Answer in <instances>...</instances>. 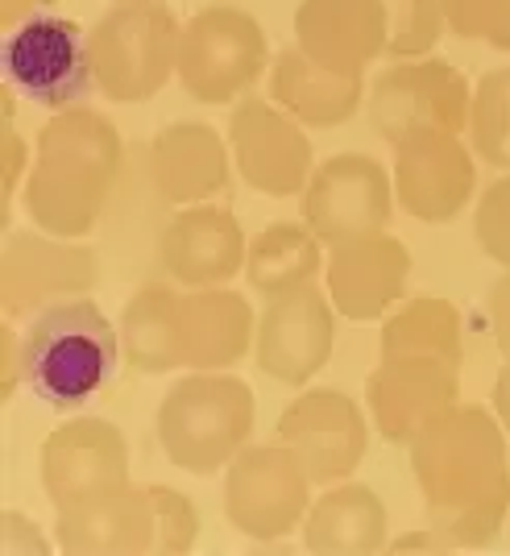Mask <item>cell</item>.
Returning a JSON list of instances; mask_svg holds the SVG:
<instances>
[{
	"label": "cell",
	"instance_id": "1",
	"mask_svg": "<svg viewBox=\"0 0 510 556\" xmlns=\"http://www.w3.org/2000/svg\"><path fill=\"white\" fill-rule=\"evenodd\" d=\"M428 528L457 548H489L510 515L507 428L482 403H457L411 444Z\"/></svg>",
	"mask_w": 510,
	"mask_h": 556
},
{
	"label": "cell",
	"instance_id": "2",
	"mask_svg": "<svg viewBox=\"0 0 510 556\" xmlns=\"http://www.w3.org/2000/svg\"><path fill=\"white\" fill-rule=\"evenodd\" d=\"M120 349L138 374L232 370L254 349V307L229 287L145 278L125 303Z\"/></svg>",
	"mask_w": 510,
	"mask_h": 556
},
{
	"label": "cell",
	"instance_id": "3",
	"mask_svg": "<svg viewBox=\"0 0 510 556\" xmlns=\"http://www.w3.org/2000/svg\"><path fill=\"white\" fill-rule=\"evenodd\" d=\"M125 141L104 113L63 109L38 129L34 163L25 175V212L54 237H88L100 229L116 175L125 166Z\"/></svg>",
	"mask_w": 510,
	"mask_h": 556
},
{
	"label": "cell",
	"instance_id": "4",
	"mask_svg": "<svg viewBox=\"0 0 510 556\" xmlns=\"http://www.w3.org/2000/svg\"><path fill=\"white\" fill-rule=\"evenodd\" d=\"M120 332L92 295L42 307L25 328V382L54 412H79L109 387Z\"/></svg>",
	"mask_w": 510,
	"mask_h": 556
},
{
	"label": "cell",
	"instance_id": "5",
	"mask_svg": "<svg viewBox=\"0 0 510 556\" xmlns=\"http://www.w3.org/2000/svg\"><path fill=\"white\" fill-rule=\"evenodd\" d=\"M254 391L229 370H187L158 403V444L195 478L220 473L254 437Z\"/></svg>",
	"mask_w": 510,
	"mask_h": 556
},
{
	"label": "cell",
	"instance_id": "6",
	"mask_svg": "<svg viewBox=\"0 0 510 556\" xmlns=\"http://www.w3.org/2000/svg\"><path fill=\"white\" fill-rule=\"evenodd\" d=\"M183 25L163 0L113 4L88 34L95 92L113 104H141L179 75Z\"/></svg>",
	"mask_w": 510,
	"mask_h": 556
},
{
	"label": "cell",
	"instance_id": "7",
	"mask_svg": "<svg viewBox=\"0 0 510 556\" xmlns=\"http://www.w3.org/2000/svg\"><path fill=\"white\" fill-rule=\"evenodd\" d=\"M270 67V42L254 13L237 4H208L191 13L179 42V84L200 104H229L250 92Z\"/></svg>",
	"mask_w": 510,
	"mask_h": 556
},
{
	"label": "cell",
	"instance_id": "8",
	"mask_svg": "<svg viewBox=\"0 0 510 556\" xmlns=\"http://www.w3.org/2000/svg\"><path fill=\"white\" fill-rule=\"evenodd\" d=\"M0 67L4 84H13L29 104L47 113L75 109L95 88L88 34L59 13H34L13 25L0 50Z\"/></svg>",
	"mask_w": 510,
	"mask_h": 556
},
{
	"label": "cell",
	"instance_id": "9",
	"mask_svg": "<svg viewBox=\"0 0 510 556\" xmlns=\"http://www.w3.org/2000/svg\"><path fill=\"white\" fill-rule=\"evenodd\" d=\"M175 216V200L166 195L158 166H154V146L150 141H129L125 166L116 175V187L109 195V208L100 216V250L113 257L120 275L138 278H166L163 270V241Z\"/></svg>",
	"mask_w": 510,
	"mask_h": 556
},
{
	"label": "cell",
	"instance_id": "10",
	"mask_svg": "<svg viewBox=\"0 0 510 556\" xmlns=\"http://www.w3.org/2000/svg\"><path fill=\"white\" fill-rule=\"evenodd\" d=\"M311 486L291 444H245L225 473V515L241 535L270 544L307 519Z\"/></svg>",
	"mask_w": 510,
	"mask_h": 556
},
{
	"label": "cell",
	"instance_id": "11",
	"mask_svg": "<svg viewBox=\"0 0 510 556\" xmlns=\"http://www.w3.org/2000/svg\"><path fill=\"white\" fill-rule=\"evenodd\" d=\"M473 88L444 59H403L373 79L370 121L391 146L416 134H461L469 129Z\"/></svg>",
	"mask_w": 510,
	"mask_h": 556
},
{
	"label": "cell",
	"instance_id": "12",
	"mask_svg": "<svg viewBox=\"0 0 510 556\" xmlns=\"http://www.w3.org/2000/svg\"><path fill=\"white\" fill-rule=\"evenodd\" d=\"M95 282H100V254L92 245H71V237H54L47 229L4 232V250H0L4 320H25L59 300L92 295Z\"/></svg>",
	"mask_w": 510,
	"mask_h": 556
},
{
	"label": "cell",
	"instance_id": "13",
	"mask_svg": "<svg viewBox=\"0 0 510 556\" xmlns=\"http://www.w3.org/2000/svg\"><path fill=\"white\" fill-rule=\"evenodd\" d=\"M395 200V179L370 154H332L311 170L299 212L303 225L324 245H345L391 229Z\"/></svg>",
	"mask_w": 510,
	"mask_h": 556
},
{
	"label": "cell",
	"instance_id": "14",
	"mask_svg": "<svg viewBox=\"0 0 510 556\" xmlns=\"http://www.w3.org/2000/svg\"><path fill=\"white\" fill-rule=\"evenodd\" d=\"M461 403V370L441 357H378L366 378V412L373 428L398 448H411L423 428Z\"/></svg>",
	"mask_w": 510,
	"mask_h": 556
},
{
	"label": "cell",
	"instance_id": "15",
	"mask_svg": "<svg viewBox=\"0 0 510 556\" xmlns=\"http://www.w3.org/2000/svg\"><path fill=\"white\" fill-rule=\"evenodd\" d=\"M229 146L237 175L245 184L270 195H303V187L311 179V141L299 129V121L282 113L275 100L245 96L229 116Z\"/></svg>",
	"mask_w": 510,
	"mask_h": 556
},
{
	"label": "cell",
	"instance_id": "16",
	"mask_svg": "<svg viewBox=\"0 0 510 556\" xmlns=\"http://www.w3.org/2000/svg\"><path fill=\"white\" fill-rule=\"evenodd\" d=\"M38 473L54 510H71L129 482V441L113 419L75 416L42 441Z\"/></svg>",
	"mask_w": 510,
	"mask_h": 556
},
{
	"label": "cell",
	"instance_id": "17",
	"mask_svg": "<svg viewBox=\"0 0 510 556\" xmlns=\"http://www.w3.org/2000/svg\"><path fill=\"white\" fill-rule=\"evenodd\" d=\"M336 341V307L316 282L266 300L257 320V370L282 387H307L328 366Z\"/></svg>",
	"mask_w": 510,
	"mask_h": 556
},
{
	"label": "cell",
	"instance_id": "18",
	"mask_svg": "<svg viewBox=\"0 0 510 556\" xmlns=\"http://www.w3.org/2000/svg\"><path fill=\"white\" fill-rule=\"evenodd\" d=\"M279 441L295 448L316 486L345 482L370 448V424L357 399L341 391H303L279 416Z\"/></svg>",
	"mask_w": 510,
	"mask_h": 556
},
{
	"label": "cell",
	"instance_id": "19",
	"mask_svg": "<svg viewBox=\"0 0 510 556\" xmlns=\"http://www.w3.org/2000/svg\"><path fill=\"white\" fill-rule=\"evenodd\" d=\"M477 166L461 134H416L395 146L398 208L423 225H448L473 200Z\"/></svg>",
	"mask_w": 510,
	"mask_h": 556
},
{
	"label": "cell",
	"instance_id": "20",
	"mask_svg": "<svg viewBox=\"0 0 510 556\" xmlns=\"http://www.w3.org/2000/svg\"><path fill=\"white\" fill-rule=\"evenodd\" d=\"M411 278V254L395 232H373L345 245H332L328 254V300L336 316L353 325L382 320L403 295Z\"/></svg>",
	"mask_w": 510,
	"mask_h": 556
},
{
	"label": "cell",
	"instance_id": "21",
	"mask_svg": "<svg viewBox=\"0 0 510 556\" xmlns=\"http://www.w3.org/2000/svg\"><path fill=\"white\" fill-rule=\"evenodd\" d=\"M59 548L71 556H138L158 553V510L150 486L120 482L88 503L59 510Z\"/></svg>",
	"mask_w": 510,
	"mask_h": 556
},
{
	"label": "cell",
	"instance_id": "22",
	"mask_svg": "<svg viewBox=\"0 0 510 556\" xmlns=\"http://www.w3.org/2000/svg\"><path fill=\"white\" fill-rule=\"evenodd\" d=\"M250 241L237 216L216 204H187L170 216L163 241V270L179 287H229L245 270Z\"/></svg>",
	"mask_w": 510,
	"mask_h": 556
},
{
	"label": "cell",
	"instance_id": "23",
	"mask_svg": "<svg viewBox=\"0 0 510 556\" xmlns=\"http://www.w3.org/2000/svg\"><path fill=\"white\" fill-rule=\"evenodd\" d=\"M295 42L336 75H366L386 54L382 0H303L295 13Z\"/></svg>",
	"mask_w": 510,
	"mask_h": 556
},
{
	"label": "cell",
	"instance_id": "24",
	"mask_svg": "<svg viewBox=\"0 0 510 556\" xmlns=\"http://www.w3.org/2000/svg\"><path fill=\"white\" fill-rule=\"evenodd\" d=\"M270 100L299 125L336 129L357 116L361 100H366V79L328 71L295 42L270 59Z\"/></svg>",
	"mask_w": 510,
	"mask_h": 556
},
{
	"label": "cell",
	"instance_id": "25",
	"mask_svg": "<svg viewBox=\"0 0 510 556\" xmlns=\"http://www.w3.org/2000/svg\"><path fill=\"white\" fill-rule=\"evenodd\" d=\"M150 146H154L158 179H163L166 195L175 200V208L208 204L212 195H220L229 187L232 146H225V138L204 121H175Z\"/></svg>",
	"mask_w": 510,
	"mask_h": 556
},
{
	"label": "cell",
	"instance_id": "26",
	"mask_svg": "<svg viewBox=\"0 0 510 556\" xmlns=\"http://www.w3.org/2000/svg\"><path fill=\"white\" fill-rule=\"evenodd\" d=\"M386 544V507L361 482L332 486L303 519V548L316 556H370Z\"/></svg>",
	"mask_w": 510,
	"mask_h": 556
},
{
	"label": "cell",
	"instance_id": "27",
	"mask_svg": "<svg viewBox=\"0 0 510 556\" xmlns=\"http://www.w3.org/2000/svg\"><path fill=\"white\" fill-rule=\"evenodd\" d=\"M320 237L295 225V220H275L257 232L250 241V254H245V282L254 287L262 300H275L286 295L303 282H316L324 254H320Z\"/></svg>",
	"mask_w": 510,
	"mask_h": 556
},
{
	"label": "cell",
	"instance_id": "28",
	"mask_svg": "<svg viewBox=\"0 0 510 556\" xmlns=\"http://www.w3.org/2000/svg\"><path fill=\"white\" fill-rule=\"evenodd\" d=\"M403 353H419V357H441L448 366H464V332L461 312L441 295H419L407 300L398 312L382 320V337H378V357H403Z\"/></svg>",
	"mask_w": 510,
	"mask_h": 556
},
{
	"label": "cell",
	"instance_id": "29",
	"mask_svg": "<svg viewBox=\"0 0 510 556\" xmlns=\"http://www.w3.org/2000/svg\"><path fill=\"white\" fill-rule=\"evenodd\" d=\"M469 141L494 170H510V67L486 71L473 88Z\"/></svg>",
	"mask_w": 510,
	"mask_h": 556
},
{
	"label": "cell",
	"instance_id": "30",
	"mask_svg": "<svg viewBox=\"0 0 510 556\" xmlns=\"http://www.w3.org/2000/svg\"><path fill=\"white\" fill-rule=\"evenodd\" d=\"M386 4V54L391 59H423L441 47L448 29L441 0H382Z\"/></svg>",
	"mask_w": 510,
	"mask_h": 556
},
{
	"label": "cell",
	"instance_id": "31",
	"mask_svg": "<svg viewBox=\"0 0 510 556\" xmlns=\"http://www.w3.org/2000/svg\"><path fill=\"white\" fill-rule=\"evenodd\" d=\"M441 9L457 38L510 50V0H441Z\"/></svg>",
	"mask_w": 510,
	"mask_h": 556
},
{
	"label": "cell",
	"instance_id": "32",
	"mask_svg": "<svg viewBox=\"0 0 510 556\" xmlns=\"http://www.w3.org/2000/svg\"><path fill=\"white\" fill-rule=\"evenodd\" d=\"M150 498H154V510H158V553H191L195 540H200V510H195V503L179 490L158 486V482H150Z\"/></svg>",
	"mask_w": 510,
	"mask_h": 556
},
{
	"label": "cell",
	"instance_id": "33",
	"mask_svg": "<svg viewBox=\"0 0 510 556\" xmlns=\"http://www.w3.org/2000/svg\"><path fill=\"white\" fill-rule=\"evenodd\" d=\"M473 232H477L482 254L510 270V170L482 191L477 212H473Z\"/></svg>",
	"mask_w": 510,
	"mask_h": 556
},
{
	"label": "cell",
	"instance_id": "34",
	"mask_svg": "<svg viewBox=\"0 0 510 556\" xmlns=\"http://www.w3.org/2000/svg\"><path fill=\"white\" fill-rule=\"evenodd\" d=\"M0 154H4V220H9L13 195H17V187L25 179V166L34 163V154H29L22 134L13 129V121H4V129H0Z\"/></svg>",
	"mask_w": 510,
	"mask_h": 556
},
{
	"label": "cell",
	"instance_id": "35",
	"mask_svg": "<svg viewBox=\"0 0 510 556\" xmlns=\"http://www.w3.org/2000/svg\"><path fill=\"white\" fill-rule=\"evenodd\" d=\"M0 544H4V556H17V553L47 556L50 553L47 535L38 532L22 510H4V532H0Z\"/></svg>",
	"mask_w": 510,
	"mask_h": 556
},
{
	"label": "cell",
	"instance_id": "36",
	"mask_svg": "<svg viewBox=\"0 0 510 556\" xmlns=\"http://www.w3.org/2000/svg\"><path fill=\"white\" fill-rule=\"evenodd\" d=\"M17 320H4L0 328V357H4V378H0V394L13 399V391L25 378V337H17Z\"/></svg>",
	"mask_w": 510,
	"mask_h": 556
},
{
	"label": "cell",
	"instance_id": "37",
	"mask_svg": "<svg viewBox=\"0 0 510 556\" xmlns=\"http://www.w3.org/2000/svg\"><path fill=\"white\" fill-rule=\"evenodd\" d=\"M489 328L498 353L510 362V270L489 287Z\"/></svg>",
	"mask_w": 510,
	"mask_h": 556
},
{
	"label": "cell",
	"instance_id": "38",
	"mask_svg": "<svg viewBox=\"0 0 510 556\" xmlns=\"http://www.w3.org/2000/svg\"><path fill=\"white\" fill-rule=\"evenodd\" d=\"M386 548H391V553H452V548H448V544H444V540L432 532V528H428V532L398 535V540H391Z\"/></svg>",
	"mask_w": 510,
	"mask_h": 556
},
{
	"label": "cell",
	"instance_id": "39",
	"mask_svg": "<svg viewBox=\"0 0 510 556\" xmlns=\"http://www.w3.org/2000/svg\"><path fill=\"white\" fill-rule=\"evenodd\" d=\"M59 0H0V22L4 25H22L25 17H34L38 9H54Z\"/></svg>",
	"mask_w": 510,
	"mask_h": 556
},
{
	"label": "cell",
	"instance_id": "40",
	"mask_svg": "<svg viewBox=\"0 0 510 556\" xmlns=\"http://www.w3.org/2000/svg\"><path fill=\"white\" fill-rule=\"evenodd\" d=\"M494 416L502 419V428L510 437V362L498 370V382H494Z\"/></svg>",
	"mask_w": 510,
	"mask_h": 556
},
{
	"label": "cell",
	"instance_id": "41",
	"mask_svg": "<svg viewBox=\"0 0 510 556\" xmlns=\"http://www.w3.org/2000/svg\"><path fill=\"white\" fill-rule=\"evenodd\" d=\"M17 88H13V84H4V92H0V116H4V121H13V116H17Z\"/></svg>",
	"mask_w": 510,
	"mask_h": 556
},
{
	"label": "cell",
	"instance_id": "42",
	"mask_svg": "<svg viewBox=\"0 0 510 556\" xmlns=\"http://www.w3.org/2000/svg\"><path fill=\"white\" fill-rule=\"evenodd\" d=\"M116 4H150V0H116Z\"/></svg>",
	"mask_w": 510,
	"mask_h": 556
}]
</instances>
